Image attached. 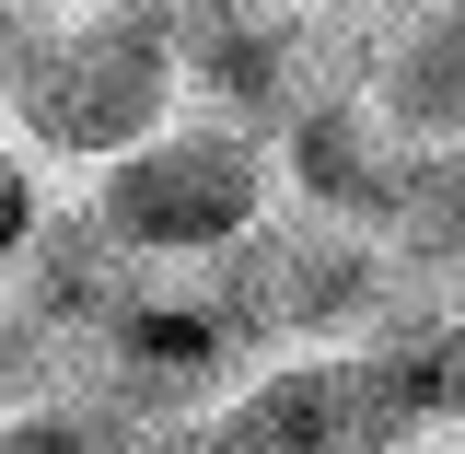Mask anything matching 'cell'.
Wrapping results in <instances>:
<instances>
[{"label":"cell","instance_id":"4","mask_svg":"<svg viewBox=\"0 0 465 454\" xmlns=\"http://www.w3.org/2000/svg\"><path fill=\"white\" fill-rule=\"evenodd\" d=\"M361 106L384 116L407 152L465 140V0H419V12H396V24H372Z\"/></svg>","mask_w":465,"mask_h":454},{"label":"cell","instance_id":"5","mask_svg":"<svg viewBox=\"0 0 465 454\" xmlns=\"http://www.w3.org/2000/svg\"><path fill=\"white\" fill-rule=\"evenodd\" d=\"M396 268H419L430 291H465V140H430V152H407L396 175V210L372 233Z\"/></svg>","mask_w":465,"mask_h":454},{"label":"cell","instance_id":"1","mask_svg":"<svg viewBox=\"0 0 465 454\" xmlns=\"http://www.w3.org/2000/svg\"><path fill=\"white\" fill-rule=\"evenodd\" d=\"M12 140L47 164L105 175L116 152L163 140L186 116V70H174V0H82L58 12L47 47L24 58V82L0 94Z\"/></svg>","mask_w":465,"mask_h":454},{"label":"cell","instance_id":"2","mask_svg":"<svg viewBox=\"0 0 465 454\" xmlns=\"http://www.w3.org/2000/svg\"><path fill=\"white\" fill-rule=\"evenodd\" d=\"M280 210V164L256 128H222V116H174L163 140L116 152L105 175H82V222L105 233L128 268L152 280H198L210 257H232L244 233Z\"/></svg>","mask_w":465,"mask_h":454},{"label":"cell","instance_id":"3","mask_svg":"<svg viewBox=\"0 0 465 454\" xmlns=\"http://www.w3.org/2000/svg\"><path fill=\"white\" fill-rule=\"evenodd\" d=\"M268 164H280L291 210H314V222H338V233H384L396 175H407V140L361 106V94H314V106L268 140Z\"/></svg>","mask_w":465,"mask_h":454},{"label":"cell","instance_id":"7","mask_svg":"<svg viewBox=\"0 0 465 454\" xmlns=\"http://www.w3.org/2000/svg\"><path fill=\"white\" fill-rule=\"evenodd\" d=\"M58 12H70V0H0V94L24 82V58L47 47V24H58Z\"/></svg>","mask_w":465,"mask_h":454},{"label":"cell","instance_id":"9","mask_svg":"<svg viewBox=\"0 0 465 454\" xmlns=\"http://www.w3.org/2000/svg\"><path fill=\"white\" fill-rule=\"evenodd\" d=\"M419 454H454V443H419Z\"/></svg>","mask_w":465,"mask_h":454},{"label":"cell","instance_id":"8","mask_svg":"<svg viewBox=\"0 0 465 454\" xmlns=\"http://www.w3.org/2000/svg\"><path fill=\"white\" fill-rule=\"evenodd\" d=\"M302 12H326V24H396V12H419V0H302Z\"/></svg>","mask_w":465,"mask_h":454},{"label":"cell","instance_id":"6","mask_svg":"<svg viewBox=\"0 0 465 454\" xmlns=\"http://www.w3.org/2000/svg\"><path fill=\"white\" fill-rule=\"evenodd\" d=\"M47 233V198H35V164L24 152H0V280L24 268V245Z\"/></svg>","mask_w":465,"mask_h":454}]
</instances>
